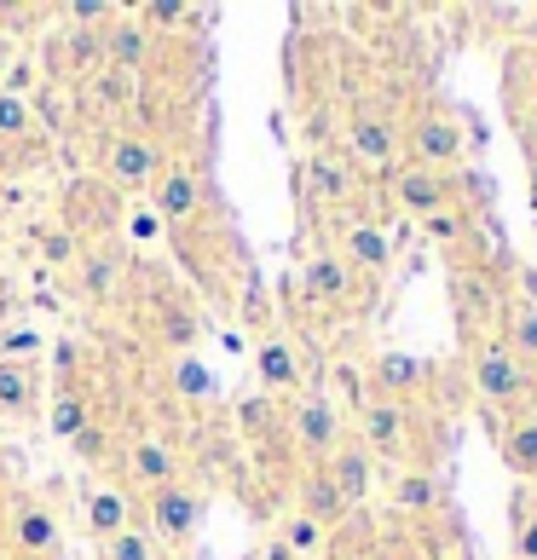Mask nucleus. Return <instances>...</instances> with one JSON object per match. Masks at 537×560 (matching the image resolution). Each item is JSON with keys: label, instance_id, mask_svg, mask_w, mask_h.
<instances>
[{"label": "nucleus", "instance_id": "nucleus-4", "mask_svg": "<svg viewBox=\"0 0 537 560\" xmlns=\"http://www.w3.org/2000/svg\"><path fill=\"white\" fill-rule=\"evenodd\" d=\"M451 301H457V324L474 347V341H491L503 329V313H509L514 295L503 289L498 272H486V266H474V260H457L451 266Z\"/></svg>", "mask_w": 537, "mask_h": 560}, {"label": "nucleus", "instance_id": "nucleus-2", "mask_svg": "<svg viewBox=\"0 0 537 560\" xmlns=\"http://www.w3.org/2000/svg\"><path fill=\"white\" fill-rule=\"evenodd\" d=\"M399 144H405V162H417V168H440V174H451L468 156L463 116L451 110L445 98H422V105L399 121Z\"/></svg>", "mask_w": 537, "mask_h": 560}, {"label": "nucleus", "instance_id": "nucleus-38", "mask_svg": "<svg viewBox=\"0 0 537 560\" xmlns=\"http://www.w3.org/2000/svg\"><path fill=\"white\" fill-rule=\"evenodd\" d=\"M133 237H156V214H144V220L133 214Z\"/></svg>", "mask_w": 537, "mask_h": 560}, {"label": "nucleus", "instance_id": "nucleus-9", "mask_svg": "<svg viewBox=\"0 0 537 560\" xmlns=\"http://www.w3.org/2000/svg\"><path fill=\"white\" fill-rule=\"evenodd\" d=\"M197 526H202V491H197L191 480H174V486L144 491V532H151L156 544L191 549Z\"/></svg>", "mask_w": 537, "mask_h": 560}, {"label": "nucleus", "instance_id": "nucleus-15", "mask_svg": "<svg viewBox=\"0 0 537 560\" xmlns=\"http://www.w3.org/2000/svg\"><path fill=\"white\" fill-rule=\"evenodd\" d=\"M12 560H58V514L47 503H12L0 521Z\"/></svg>", "mask_w": 537, "mask_h": 560}, {"label": "nucleus", "instance_id": "nucleus-18", "mask_svg": "<svg viewBox=\"0 0 537 560\" xmlns=\"http://www.w3.org/2000/svg\"><path fill=\"white\" fill-rule=\"evenodd\" d=\"M324 474H329V480H336V491L347 497V509H364L370 497H376V486H382V463L353 440V433L336 445V456L324 463Z\"/></svg>", "mask_w": 537, "mask_h": 560}, {"label": "nucleus", "instance_id": "nucleus-20", "mask_svg": "<svg viewBox=\"0 0 537 560\" xmlns=\"http://www.w3.org/2000/svg\"><path fill=\"white\" fill-rule=\"evenodd\" d=\"M255 382H260L266 399H301L306 393V370H301L295 347H289L283 336L255 341Z\"/></svg>", "mask_w": 537, "mask_h": 560}, {"label": "nucleus", "instance_id": "nucleus-29", "mask_svg": "<svg viewBox=\"0 0 537 560\" xmlns=\"http://www.w3.org/2000/svg\"><path fill=\"white\" fill-rule=\"evenodd\" d=\"M272 537L289 549V560H313V555H324V544H329V532H324L318 521H306V514H295V509H289L283 521H278Z\"/></svg>", "mask_w": 537, "mask_h": 560}, {"label": "nucleus", "instance_id": "nucleus-7", "mask_svg": "<svg viewBox=\"0 0 537 560\" xmlns=\"http://www.w3.org/2000/svg\"><path fill=\"white\" fill-rule=\"evenodd\" d=\"M364 393H376L387 405H405V410H422V399H433V364L422 352H376L364 370Z\"/></svg>", "mask_w": 537, "mask_h": 560}, {"label": "nucleus", "instance_id": "nucleus-11", "mask_svg": "<svg viewBox=\"0 0 537 560\" xmlns=\"http://www.w3.org/2000/svg\"><path fill=\"white\" fill-rule=\"evenodd\" d=\"M387 197L399 202V214H417V220L463 209V185L440 168H417V162H399V168L387 174Z\"/></svg>", "mask_w": 537, "mask_h": 560}, {"label": "nucleus", "instance_id": "nucleus-8", "mask_svg": "<svg viewBox=\"0 0 537 560\" xmlns=\"http://www.w3.org/2000/svg\"><path fill=\"white\" fill-rule=\"evenodd\" d=\"M347 156H353V168H370V174H394L405 162V144H399V116H387L376 105H364L347 116Z\"/></svg>", "mask_w": 537, "mask_h": 560}, {"label": "nucleus", "instance_id": "nucleus-32", "mask_svg": "<svg viewBox=\"0 0 537 560\" xmlns=\"http://www.w3.org/2000/svg\"><path fill=\"white\" fill-rule=\"evenodd\" d=\"M35 248H40V260L58 266V272H75V260H81V243L65 232V225H35Z\"/></svg>", "mask_w": 537, "mask_h": 560}, {"label": "nucleus", "instance_id": "nucleus-6", "mask_svg": "<svg viewBox=\"0 0 537 560\" xmlns=\"http://www.w3.org/2000/svg\"><path fill=\"white\" fill-rule=\"evenodd\" d=\"M283 440L301 456V468H324L329 456H336V445L347 440V417L336 410V399H324V393H301V399L289 405Z\"/></svg>", "mask_w": 537, "mask_h": 560}, {"label": "nucleus", "instance_id": "nucleus-41", "mask_svg": "<svg viewBox=\"0 0 537 560\" xmlns=\"http://www.w3.org/2000/svg\"><path fill=\"white\" fill-rule=\"evenodd\" d=\"M0 560H12V549H7V537H0Z\"/></svg>", "mask_w": 537, "mask_h": 560}, {"label": "nucleus", "instance_id": "nucleus-34", "mask_svg": "<svg viewBox=\"0 0 537 560\" xmlns=\"http://www.w3.org/2000/svg\"><path fill=\"white\" fill-rule=\"evenodd\" d=\"M116 12H121V7H110V0H70V7H65V18H70V24H81V30H87V24L105 30Z\"/></svg>", "mask_w": 537, "mask_h": 560}, {"label": "nucleus", "instance_id": "nucleus-19", "mask_svg": "<svg viewBox=\"0 0 537 560\" xmlns=\"http://www.w3.org/2000/svg\"><path fill=\"white\" fill-rule=\"evenodd\" d=\"M353 295H359V272L336 255V248H318V255L301 266V301L306 306H347Z\"/></svg>", "mask_w": 537, "mask_h": 560}, {"label": "nucleus", "instance_id": "nucleus-40", "mask_svg": "<svg viewBox=\"0 0 537 560\" xmlns=\"http://www.w3.org/2000/svg\"><path fill=\"white\" fill-rule=\"evenodd\" d=\"M0 521H7V486H0Z\"/></svg>", "mask_w": 537, "mask_h": 560}, {"label": "nucleus", "instance_id": "nucleus-26", "mask_svg": "<svg viewBox=\"0 0 537 560\" xmlns=\"http://www.w3.org/2000/svg\"><path fill=\"white\" fill-rule=\"evenodd\" d=\"M35 410H40V382H35V370L0 359V422H30Z\"/></svg>", "mask_w": 537, "mask_h": 560}, {"label": "nucleus", "instance_id": "nucleus-13", "mask_svg": "<svg viewBox=\"0 0 537 560\" xmlns=\"http://www.w3.org/2000/svg\"><path fill=\"white\" fill-rule=\"evenodd\" d=\"M151 214L162 225H191L209 214V179H202L197 162H168L151 185Z\"/></svg>", "mask_w": 537, "mask_h": 560}, {"label": "nucleus", "instance_id": "nucleus-14", "mask_svg": "<svg viewBox=\"0 0 537 560\" xmlns=\"http://www.w3.org/2000/svg\"><path fill=\"white\" fill-rule=\"evenodd\" d=\"M98 47H105V70H116V75H151L156 70V30L139 12H116L98 30Z\"/></svg>", "mask_w": 537, "mask_h": 560}, {"label": "nucleus", "instance_id": "nucleus-36", "mask_svg": "<svg viewBox=\"0 0 537 560\" xmlns=\"http://www.w3.org/2000/svg\"><path fill=\"white\" fill-rule=\"evenodd\" d=\"M514 560H537V503L521 509V521H514Z\"/></svg>", "mask_w": 537, "mask_h": 560}, {"label": "nucleus", "instance_id": "nucleus-10", "mask_svg": "<svg viewBox=\"0 0 537 560\" xmlns=\"http://www.w3.org/2000/svg\"><path fill=\"white\" fill-rule=\"evenodd\" d=\"M116 474H121V486H128V491H133V486H139V491H156V486L185 480L174 440H168V433H151V428H139V433H128V440H121Z\"/></svg>", "mask_w": 537, "mask_h": 560}, {"label": "nucleus", "instance_id": "nucleus-39", "mask_svg": "<svg viewBox=\"0 0 537 560\" xmlns=\"http://www.w3.org/2000/svg\"><path fill=\"white\" fill-rule=\"evenodd\" d=\"M174 560H209V555H197V549H179Z\"/></svg>", "mask_w": 537, "mask_h": 560}, {"label": "nucleus", "instance_id": "nucleus-25", "mask_svg": "<svg viewBox=\"0 0 537 560\" xmlns=\"http://www.w3.org/2000/svg\"><path fill=\"white\" fill-rule=\"evenodd\" d=\"M498 456L514 480H537V410H521L498 428Z\"/></svg>", "mask_w": 537, "mask_h": 560}, {"label": "nucleus", "instance_id": "nucleus-28", "mask_svg": "<svg viewBox=\"0 0 537 560\" xmlns=\"http://www.w3.org/2000/svg\"><path fill=\"white\" fill-rule=\"evenodd\" d=\"M498 341H503V347H509L526 370H537V301H509Z\"/></svg>", "mask_w": 537, "mask_h": 560}, {"label": "nucleus", "instance_id": "nucleus-16", "mask_svg": "<svg viewBox=\"0 0 537 560\" xmlns=\"http://www.w3.org/2000/svg\"><path fill=\"white\" fill-rule=\"evenodd\" d=\"M301 185H306V197H313L324 214L359 209V168H353V162H341V156H329V151H318L313 162H306Z\"/></svg>", "mask_w": 537, "mask_h": 560}, {"label": "nucleus", "instance_id": "nucleus-31", "mask_svg": "<svg viewBox=\"0 0 537 560\" xmlns=\"http://www.w3.org/2000/svg\"><path fill=\"white\" fill-rule=\"evenodd\" d=\"M98 560H162V544L133 521L128 532H116V537H105V544H98Z\"/></svg>", "mask_w": 537, "mask_h": 560}, {"label": "nucleus", "instance_id": "nucleus-1", "mask_svg": "<svg viewBox=\"0 0 537 560\" xmlns=\"http://www.w3.org/2000/svg\"><path fill=\"white\" fill-rule=\"evenodd\" d=\"M468 382H474V393H480V405L498 410V417L537 410V370H526L498 336L468 347Z\"/></svg>", "mask_w": 537, "mask_h": 560}, {"label": "nucleus", "instance_id": "nucleus-3", "mask_svg": "<svg viewBox=\"0 0 537 560\" xmlns=\"http://www.w3.org/2000/svg\"><path fill=\"white\" fill-rule=\"evenodd\" d=\"M417 428H422V410L387 405L376 393H359L353 399V440L376 456V463L417 468Z\"/></svg>", "mask_w": 537, "mask_h": 560}, {"label": "nucleus", "instance_id": "nucleus-21", "mask_svg": "<svg viewBox=\"0 0 537 560\" xmlns=\"http://www.w3.org/2000/svg\"><path fill=\"white\" fill-rule=\"evenodd\" d=\"M387 503H394V514H405V521L428 526L445 514V486L433 468H399L394 486H387Z\"/></svg>", "mask_w": 537, "mask_h": 560}, {"label": "nucleus", "instance_id": "nucleus-22", "mask_svg": "<svg viewBox=\"0 0 537 560\" xmlns=\"http://www.w3.org/2000/svg\"><path fill=\"white\" fill-rule=\"evenodd\" d=\"M81 521H87V532L105 544V537L116 532H128L133 526V491L121 486V480H98L81 491Z\"/></svg>", "mask_w": 537, "mask_h": 560}, {"label": "nucleus", "instance_id": "nucleus-30", "mask_svg": "<svg viewBox=\"0 0 537 560\" xmlns=\"http://www.w3.org/2000/svg\"><path fill=\"white\" fill-rule=\"evenodd\" d=\"M35 105L24 93H7L0 88V144H24V139H35Z\"/></svg>", "mask_w": 537, "mask_h": 560}, {"label": "nucleus", "instance_id": "nucleus-42", "mask_svg": "<svg viewBox=\"0 0 537 560\" xmlns=\"http://www.w3.org/2000/svg\"><path fill=\"white\" fill-rule=\"evenodd\" d=\"M532 40H537V12H532Z\"/></svg>", "mask_w": 537, "mask_h": 560}, {"label": "nucleus", "instance_id": "nucleus-5", "mask_svg": "<svg viewBox=\"0 0 537 560\" xmlns=\"http://www.w3.org/2000/svg\"><path fill=\"white\" fill-rule=\"evenodd\" d=\"M162 168H168L162 139H156V133H139V128H121V133H110V144H105L98 179H105L116 197H139V191H151V185H156Z\"/></svg>", "mask_w": 537, "mask_h": 560}, {"label": "nucleus", "instance_id": "nucleus-27", "mask_svg": "<svg viewBox=\"0 0 537 560\" xmlns=\"http://www.w3.org/2000/svg\"><path fill=\"white\" fill-rule=\"evenodd\" d=\"M87 422H93V399H87V393H81L75 382H58V393L47 399V433L70 445Z\"/></svg>", "mask_w": 537, "mask_h": 560}, {"label": "nucleus", "instance_id": "nucleus-35", "mask_svg": "<svg viewBox=\"0 0 537 560\" xmlns=\"http://www.w3.org/2000/svg\"><path fill=\"white\" fill-rule=\"evenodd\" d=\"M514 88L532 98V116H537V47H521V52H514Z\"/></svg>", "mask_w": 537, "mask_h": 560}, {"label": "nucleus", "instance_id": "nucleus-24", "mask_svg": "<svg viewBox=\"0 0 537 560\" xmlns=\"http://www.w3.org/2000/svg\"><path fill=\"white\" fill-rule=\"evenodd\" d=\"M121 278H128V260H121L116 243H87V248H81L75 283H81V295H87V301H110L121 289Z\"/></svg>", "mask_w": 537, "mask_h": 560}, {"label": "nucleus", "instance_id": "nucleus-17", "mask_svg": "<svg viewBox=\"0 0 537 560\" xmlns=\"http://www.w3.org/2000/svg\"><path fill=\"white\" fill-rule=\"evenodd\" d=\"M336 255L353 266L359 278H382L387 266H394V237H387V225H382V220L359 214V220H347V225H341Z\"/></svg>", "mask_w": 537, "mask_h": 560}, {"label": "nucleus", "instance_id": "nucleus-33", "mask_svg": "<svg viewBox=\"0 0 537 560\" xmlns=\"http://www.w3.org/2000/svg\"><path fill=\"white\" fill-rule=\"evenodd\" d=\"M70 451L81 456V463H93V468H116V433L105 428V422H87L70 440Z\"/></svg>", "mask_w": 537, "mask_h": 560}, {"label": "nucleus", "instance_id": "nucleus-12", "mask_svg": "<svg viewBox=\"0 0 537 560\" xmlns=\"http://www.w3.org/2000/svg\"><path fill=\"white\" fill-rule=\"evenodd\" d=\"M116 191L105 179H75L70 191H65V209H58V225L87 248V243H110L116 232Z\"/></svg>", "mask_w": 537, "mask_h": 560}, {"label": "nucleus", "instance_id": "nucleus-23", "mask_svg": "<svg viewBox=\"0 0 537 560\" xmlns=\"http://www.w3.org/2000/svg\"><path fill=\"white\" fill-rule=\"evenodd\" d=\"M295 514H306V521H318L324 532H336L347 526V497L336 491V480H329L324 468H301V480H295Z\"/></svg>", "mask_w": 537, "mask_h": 560}, {"label": "nucleus", "instance_id": "nucleus-37", "mask_svg": "<svg viewBox=\"0 0 537 560\" xmlns=\"http://www.w3.org/2000/svg\"><path fill=\"white\" fill-rule=\"evenodd\" d=\"M376 560H433V549L422 544V537H387V544L376 549Z\"/></svg>", "mask_w": 537, "mask_h": 560}]
</instances>
